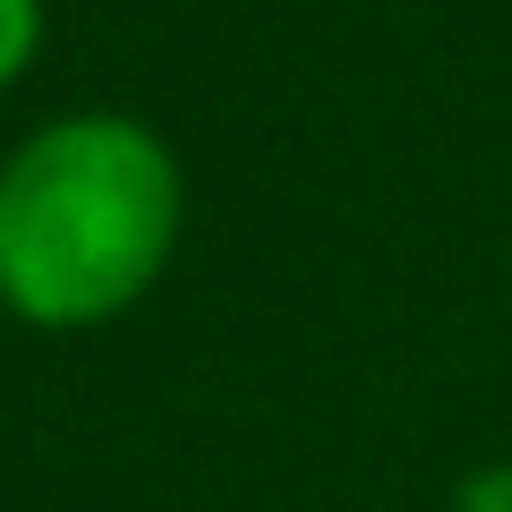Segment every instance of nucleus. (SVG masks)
Returning a JSON list of instances; mask_svg holds the SVG:
<instances>
[{
	"label": "nucleus",
	"mask_w": 512,
	"mask_h": 512,
	"mask_svg": "<svg viewBox=\"0 0 512 512\" xmlns=\"http://www.w3.org/2000/svg\"><path fill=\"white\" fill-rule=\"evenodd\" d=\"M180 154L128 111H69L0 163V308L43 333L111 325L180 248Z\"/></svg>",
	"instance_id": "nucleus-1"
},
{
	"label": "nucleus",
	"mask_w": 512,
	"mask_h": 512,
	"mask_svg": "<svg viewBox=\"0 0 512 512\" xmlns=\"http://www.w3.org/2000/svg\"><path fill=\"white\" fill-rule=\"evenodd\" d=\"M43 52V0H0V94L18 86Z\"/></svg>",
	"instance_id": "nucleus-2"
},
{
	"label": "nucleus",
	"mask_w": 512,
	"mask_h": 512,
	"mask_svg": "<svg viewBox=\"0 0 512 512\" xmlns=\"http://www.w3.org/2000/svg\"><path fill=\"white\" fill-rule=\"evenodd\" d=\"M453 512H512V461H495V470H478L470 487H461Z\"/></svg>",
	"instance_id": "nucleus-3"
}]
</instances>
